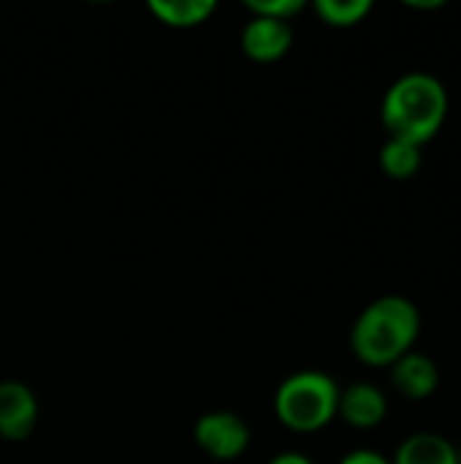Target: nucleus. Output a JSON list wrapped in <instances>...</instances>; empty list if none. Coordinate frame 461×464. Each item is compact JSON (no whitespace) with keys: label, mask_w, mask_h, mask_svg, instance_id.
<instances>
[{"label":"nucleus","mask_w":461,"mask_h":464,"mask_svg":"<svg viewBox=\"0 0 461 464\" xmlns=\"http://www.w3.org/2000/svg\"><path fill=\"white\" fill-rule=\"evenodd\" d=\"M421 334V313L408 296L370 302L351 329V351L370 367H391L408 356Z\"/></svg>","instance_id":"1"},{"label":"nucleus","mask_w":461,"mask_h":464,"mask_svg":"<svg viewBox=\"0 0 461 464\" xmlns=\"http://www.w3.org/2000/svg\"><path fill=\"white\" fill-rule=\"evenodd\" d=\"M448 117V90L446 84L424 71L399 76L380 106V120L389 139H399L424 147L437 136Z\"/></svg>","instance_id":"2"},{"label":"nucleus","mask_w":461,"mask_h":464,"mask_svg":"<svg viewBox=\"0 0 461 464\" xmlns=\"http://www.w3.org/2000/svg\"><path fill=\"white\" fill-rule=\"evenodd\" d=\"M340 386L318 370H302L285 378L274 394V416L291 432H321L337 419Z\"/></svg>","instance_id":"3"},{"label":"nucleus","mask_w":461,"mask_h":464,"mask_svg":"<svg viewBox=\"0 0 461 464\" xmlns=\"http://www.w3.org/2000/svg\"><path fill=\"white\" fill-rule=\"evenodd\" d=\"M193 438L209 459L234 462L250 446V427L245 419H239L231 411H212L196 421Z\"/></svg>","instance_id":"4"},{"label":"nucleus","mask_w":461,"mask_h":464,"mask_svg":"<svg viewBox=\"0 0 461 464\" xmlns=\"http://www.w3.org/2000/svg\"><path fill=\"white\" fill-rule=\"evenodd\" d=\"M38 421V400L27 383L3 381L0 383V438L8 443H22L33 435Z\"/></svg>","instance_id":"5"},{"label":"nucleus","mask_w":461,"mask_h":464,"mask_svg":"<svg viewBox=\"0 0 461 464\" xmlns=\"http://www.w3.org/2000/svg\"><path fill=\"white\" fill-rule=\"evenodd\" d=\"M293 46L291 22L253 16L242 30V52L255 63H277Z\"/></svg>","instance_id":"6"},{"label":"nucleus","mask_w":461,"mask_h":464,"mask_svg":"<svg viewBox=\"0 0 461 464\" xmlns=\"http://www.w3.org/2000/svg\"><path fill=\"white\" fill-rule=\"evenodd\" d=\"M337 416L353 430H375L389 416V400L375 383H351L340 389Z\"/></svg>","instance_id":"7"},{"label":"nucleus","mask_w":461,"mask_h":464,"mask_svg":"<svg viewBox=\"0 0 461 464\" xmlns=\"http://www.w3.org/2000/svg\"><path fill=\"white\" fill-rule=\"evenodd\" d=\"M391 383L408 400H429L440 386V370L427 353L410 351L397 364H391Z\"/></svg>","instance_id":"8"},{"label":"nucleus","mask_w":461,"mask_h":464,"mask_svg":"<svg viewBox=\"0 0 461 464\" xmlns=\"http://www.w3.org/2000/svg\"><path fill=\"white\" fill-rule=\"evenodd\" d=\"M391 464H459L456 446L437 432L410 435L394 454Z\"/></svg>","instance_id":"9"},{"label":"nucleus","mask_w":461,"mask_h":464,"mask_svg":"<svg viewBox=\"0 0 461 464\" xmlns=\"http://www.w3.org/2000/svg\"><path fill=\"white\" fill-rule=\"evenodd\" d=\"M147 8L166 27L190 30V27L204 24L215 14L217 5L212 0H149Z\"/></svg>","instance_id":"10"},{"label":"nucleus","mask_w":461,"mask_h":464,"mask_svg":"<svg viewBox=\"0 0 461 464\" xmlns=\"http://www.w3.org/2000/svg\"><path fill=\"white\" fill-rule=\"evenodd\" d=\"M421 163H424V152L416 144L389 139L380 147V169L391 179H413L418 174Z\"/></svg>","instance_id":"11"},{"label":"nucleus","mask_w":461,"mask_h":464,"mask_svg":"<svg viewBox=\"0 0 461 464\" xmlns=\"http://www.w3.org/2000/svg\"><path fill=\"white\" fill-rule=\"evenodd\" d=\"M372 11V0H318L315 14L329 27H356Z\"/></svg>","instance_id":"12"},{"label":"nucleus","mask_w":461,"mask_h":464,"mask_svg":"<svg viewBox=\"0 0 461 464\" xmlns=\"http://www.w3.org/2000/svg\"><path fill=\"white\" fill-rule=\"evenodd\" d=\"M302 8H304L302 0H253V3H247V11L253 16H269V19H280V22H291Z\"/></svg>","instance_id":"13"},{"label":"nucleus","mask_w":461,"mask_h":464,"mask_svg":"<svg viewBox=\"0 0 461 464\" xmlns=\"http://www.w3.org/2000/svg\"><path fill=\"white\" fill-rule=\"evenodd\" d=\"M340 464H391V459L372 449H356V451H348Z\"/></svg>","instance_id":"14"},{"label":"nucleus","mask_w":461,"mask_h":464,"mask_svg":"<svg viewBox=\"0 0 461 464\" xmlns=\"http://www.w3.org/2000/svg\"><path fill=\"white\" fill-rule=\"evenodd\" d=\"M269 464H315L307 454H302V451H283V454H277V457H272V462Z\"/></svg>","instance_id":"15"},{"label":"nucleus","mask_w":461,"mask_h":464,"mask_svg":"<svg viewBox=\"0 0 461 464\" xmlns=\"http://www.w3.org/2000/svg\"><path fill=\"white\" fill-rule=\"evenodd\" d=\"M456 459H459V464H461V446H456Z\"/></svg>","instance_id":"16"}]
</instances>
